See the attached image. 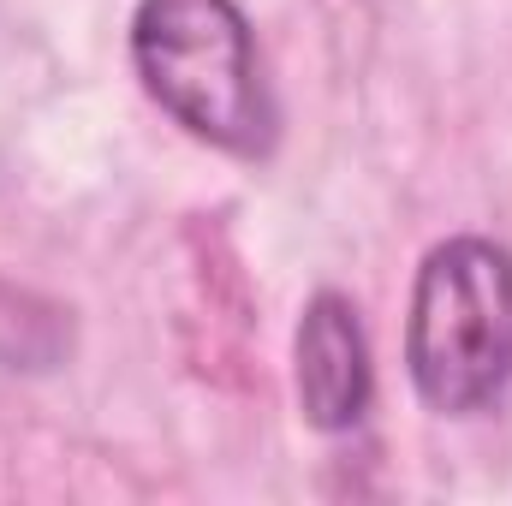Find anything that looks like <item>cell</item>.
<instances>
[{"mask_svg": "<svg viewBox=\"0 0 512 506\" xmlns=\"http://www.w3.org/2000/svg\"><path fill=\"white\" fill-rule=\"evenodd\" d=\"M131 66L149 102L173 114L197 143L245 161H262L274 149L280 108L239 0H137Z\"/></svg>", "mask_w": 512, "mask_h": 506, "instance_id": "obj_1", "label": "cell"}, {"mask_svg": "<svg viewBox=\"0 0 512 506\" xmlns=\"http://www.w3.org/2000/svg\"><path fill=\"white\" fill-rule=\"evenodd\" d=\"M405 370L429 411L471 417L512 387V251L459 233L423 256L405 316Z\"/></svg>", "mask_w": 512, "mask_h": 506, "instance_id": "obj_2", "label": "cell"}, {"mask_svg": "<svg viewBox=\"0 0 512 506\" xmlns=\"http://www.w3.org/2000/svg\"><path fill=\"white\" fill-rule=\"evenodd\" d=\"M292 364H298V405H304L310 429L346 435L364 423V411L376 399V364H370L364 316L346 292H316L304 304Z\"/></svg>", "mask_w": 512, "mask_h": 506, "instance_id": "obj_3", "label": "cell"}, {"mask_svg": "<svg viewBox=\"0 0 512 506\" xmlns=\"http://www.w3.org/2000/svg\"><path fill=\"white\" fill-rule=\"evenodd\" d=\"M185 251H191V316H185V334L191 328H209V340L191 352V364H197V376H209V381L251 387L256 304H251V292H245L239 256L227 245V233L209 227V221H191Z\"/></svg>", "mask_w": 512, "mask_h": 506, "instance_id": "obj_4", "label": "cell"}, {"mask_svg": "<svg viewBox=\"0 0 512 506\" xmlns=\"http://www.w3.org/2000/svg\"><path fill=\"white\" fill-rule=\"evenodd\" d=\"M66 352H72V316L42 292L0 280V370L42 376L66 364Z\"/></svg>", "mask_w": 512, "mask_h": 506, "instance_id": "obj_5", "label": "cell"}]
</instances>
